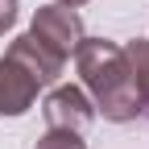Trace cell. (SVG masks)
Returning <instances> with one entry per match:
<instances>
[{
  "label": "cell",
  "mask_w": 149,
  "mask_h": 149,
  "mask_svg": "<svg viewBox=\"0 0 149 149\" xmlns=\"http://www.w3.org/2000/svg\"><path fill=\"white\" fill-rule=\"evenodd\" d=\"M124 58L133 66V83L141 91V112H149V37H137V42L124 46Z\"/></svg>",
  "instance_id": "cell-6"
},
{
  "label": "cell",
  "mask_w": 149,
  "mask_h": 149,
  "mask_svg": "<svg viewBox=\"0 0 149 149\" xmlns=\"http://www.w3.org/2000/svg\"><path fill=\"white\" fill-rule=\"evenodd\" d=\"M42 116L50 128H74V133H83V128L95 120V104L83 87H54L50 95L42 100Z\"/></svg>",
  "instance_id": "cell-3"
},
{
  "label": "cell",
  "mask_w": 149,
  "mask_h": 149,
  "mask_svg": "<svg viewBox=\"0 0 149 149\" xmlns=\"http://www.w3.org/2000/svg\"><path fill=\"white\" fill-rule=\"evenodd\" d=\"M74 66L83 74V91L91 95L95 112H104V120L128 124L145 116L141 112V91L133 83V66L124 58V46L108 42V37H83L74 50Z\"/></svg>",
  "instance_id": "cell-1"
},
{
  "label": "cell",
  "mask_w": 149,
  "mask_h": 149,
  "mask_svg": "<svg viewBox=\"0 0 149 149\" xmlns=\"http://www.w3.org/2000/svg\"><path fill=\"white\" fill-rule=\"evenodd\" d=\"M54 4H66V8H79V4H87V0H54Z\"/></svg>",
  "instance_id": "cell-9"
},
{
  "label": "cell",
  "mask_w": 149,
  "mask_h": 149,
  "mask_svg": "<svg viewBox=\"0 0 149 149\" xmlns=\"http://www.w3.org/2000/svg\"><path fill=\"white\" fill-rule=\"evenodd\" d=\"M8 58L13 62H21L29 74L42 87H54L58 83V74H62V66H66V58H58L54 50H46L42 42H37L33 33H21V37H13V46H8Z\"/></svg>",
  "instance_id": "cell-5"
},
{
  "label": "cell",
  "mask_w": 149,
  "mask_h": 149,
  "mask_svg": "<svg viewBox=\"0 0 149 149\" xmlns=\"http://www.w3.org/2000/svg\"><path fill=\"white\" fill-rule=\"evenodd\" d=\"M17 25V0H0V37Z\"/></svg>",
  "instance_id": "cell-8"
},
{
  "label": "cell",
  "mask_w": 149,
  "mask_h": 149,
  "mask_svg": "<svg viewBox=\"0 0 149 149\" xmlns=\"http://www.w3.org/2000/svg\"><path fill=\"white\" fill-rule=\"evenodd\" d=\"M29 33H33L46 50H54L58 58H70V54L79 50V42L87 37V33H83V17L74 13V8H66V4H46V8H37Z\"/></svg>",
  "instance_id": "cell-2"
},
{
  "label": "cell",
  "mask_w": 149,
  "mask_h": 149,
  "mask_svg": "<svg viewBox=\"0 0 149 149\" xmlns=\"http://www.w3.org/2000/svg\"><path fill=\"white\" fill-rule=\"evenodd\" d=\"M33 149H87V141H83V133H74V128H46Z\"/></svg>",
  "instance_id": "cell-7"
},
{
  "label": "cell",
  "mask_w": 149,
  "mask_h": 149,
  "mask_svg": "<svg viewBox=\"0 0 149 149\" xmlns=\"http://www.w3.org/2000/svg\"><path fill=\"white\" fill-rule=\"evenodd\" d=\"M37 91H42V83L4 54L0 58V116H25L37 100Z\"/></svg>",
  "instance_id": "cell-4"
}]
</instances>
